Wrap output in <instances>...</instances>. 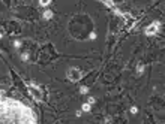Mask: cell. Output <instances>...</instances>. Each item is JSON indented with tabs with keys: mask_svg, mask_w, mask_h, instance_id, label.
<instances>
[{
	"mask_svg": "<svg viewBox=\"0 0 165 124\" xmlns=\"http://www.w3.org/2000/svg\"><path fill=\"white\" fill-rule=\"evenodd\" d=\"M81 76H83V75H81V72L77 67H71L69 70H68V78H69L71 81H74V82L75 81H80Z\"/></svg>",
	"mask_w": 165,
	"mask_h": 124,
	"instance_id": "6da1fadb",
	"label": "cell"
},
{
	"mask_svg": "<svg viewBox=\"0 0 165 124\" xmlns=\"http://www.w3.org/2000/svg\"><path fill=\"white\" fill-rule=\"evenodd\" d=\"M27 85H29V91L32 93L33 97H36V99L42 97V94H41V88H39V87H36V85L32 84V82H27Z\"/></svg>",
	"mask_w": 165,
	"mask_h": 124,
	"instance_id": "7a4b0ae2",
	"label": "cell"
},
{
	"mask_svg": "<svg viewBox=\"0 0 165 124\" xmlns=\"http://www.w3.org/2000/svg\"><path fill=\"white\" fill-rule=\"evenodd\" d=\"M156 30H158V24H152V26L146 30V35H149V36H150V35H153Z\"/></svg>",
	"mask_w": 165,
	"mask_h": 124,
	"instance_id": "3957f363",
	"label": "cell"
},
{
	"mask_svg": "<svg viewBox=\"0 0 165 124\" xmlns=\"http://www.w3.org/2000/svg\"><path fill=\"white\" fill-rule=\"evenodd\" d=\"M51 15H53V12H51V10H47V12L44 14V16H45V18H51Z\"/></svg>",
	"mask_w": 165,
	"mask_h": 124,
	"instance_id": "277c9868",
	"label": "cell"
},
{
	"mask_svg": "<svg viewBox=\"0 0 165 124\" xmlns=\"http://www.w3.org/2000/svg\"><path fill=\"white\" fill-rule=\"evenodd\" d=\"M83 109H84V111H89V109H90V103H86V105H83Z\"/></svg>",
	"mask_w": 165,
	"mask_h": 124,
	"instance_id": "5b68a950",
	"label": "cell"
},
{
	"mask_svg": "<svg viewBox=\"0 0 165 124\" xmlns=\"http://www.w3.org/2000/svg\"><path fill=\"white\" fill-rule=\"evenodd\" d=\"M81 93H87V88H86V87H81Z\"/></svg>",
	"mask_w": 165,
	"mask_h": 124,
	"instance_id": "8992f818",
	"label": "cell"
}]
</instances>
